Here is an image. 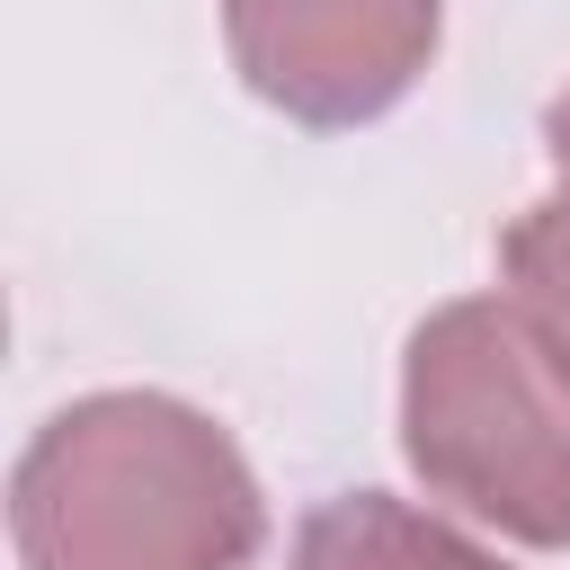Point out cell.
Masks as SVG:
<instances>
[{"label":"cell","instance_id":"6da1fadb","mask_svg":"<svg viewBox=\"0 0 570 570\" xmlns=\"http://www.w3.org/2000/svg\"><path fill=\"white\" fill-rule=\"evenodd\" d=\"M9 534L27 570H240L267 543V499L205 410L98 392L18 454Z\"/></svg>","mask_w":570,"mask_h":570},{"label":"cell","instance_id":"7a4b0ae2","mask_svg":"<svg viewBox=\"0 0 570 570\" xmlns=\"http://www.w3.org/2000/svg\"><path fill=\"white\" fill-rule=\"evenodd\" d=\"M401 445L463 517L543 552L570 543V392L508 294H463L419 321L401 365Z\"/></svg>","mask_w":570,"mask_h":570},{"label":"cell","instance_id":"3957f363","mask_svg":"<svg viewBox=\"0 0 570 570\" xmlns=\"http://www.w3.org/2000/svg\"><path fill=\"white\" fill-rule=\"evenodd\" d=\"M445 0H223L240 80L294 125H365L436 53Z\"/></svg>","mask_w":570,"mask_h":570},{"label":"cell","instance_id":"277c9868","mask_svg":"<svg viewBox=\"0 0 570 570\" xmlns=\"http://www.w3.org/2000/svg\"><path fill=\"white\" fill-rule=\"evenodd\" d=\"M294 570H508L499 552L463 543L445 517L383 499V490H347L330 508L303 517L294 534Z\"/></svg>","mask_w":570,"mask_h":570},{"label":"cell","instance_id":"5b68a950","mask_svg":"<svg viewBox=\"0 0 570 570\" xmlns=\"http://www.w3.org/2000/svg\"><path fill=\"white\" fill-rule=\"evenodd\" d=\"M499 294L525 321V338L552 365V383L570 392V178L499 232Z\"/></svg>","mask_w":570,"mask_h":570},{"label":"cell","instance_id":"8992f818","mask_svg":"<svg viewBox=\"0 0 570 570\" xmlns=\"http://www.w3.org/2000/svg\"><path fill=\"white\" fill-rule=\"evenodd\" d=\"M543 151H552V169L570 178V89L552 98V116H543Z\"/></svg>","mask_w":570,"mask_h":570}]
</instances>
